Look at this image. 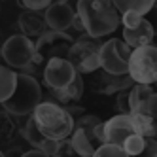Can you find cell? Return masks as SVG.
Returning <instances> with one entry per match:
<instances>
[{"instance_id":"10","label":"cell","mask_w":157,"mask_h":157,"mask_svg":"<svg viewBox=\"0 0 157 157\" xmlns=\"http://www.w3.org/2000/svg\"><path fill=\"white\" fill-rule=\"evenodd\" d=\"M46 21H48L49 30L66 32V30H70L76 25L78 12L68 2H64V0H61V2H53L49 6V10L46 12Z\"/></svg>"},{"instance_id":"25","label":"cell","mask_w":157,"mask_h":157,"mask_svg":"<svg viewBox=\"0 0 157 157\" xmlns=\"http://www.w3.org/2000/svg\"><path fill=\"white\" fill-rule=\"evenodd\" d=\"M129 91H121L116 98V108L123 116H131V95H129Z\"/></svg>"},{"instance_id":"19","label":"cell","mask_w":157,"mask_h":157,"mask_svg":"<svg viewBox=\"0 0 157 157\" xmlns=\"http://www.w3.org/2000/svg\"><path fill=\"white\" fill-rule=\"evenodd\" d=\"M17 80H19V74L13 68H10V66L0 68V102H6L13 95L17 87Z\"/></svg>"},{"instance_id":"22","label":"cell","mask_w":157,"mask_h":157,"mask_svg":"<svg viewBox=\"0 0 157 157\" xmlns=\"http://www.w3.org/2000/svg\"><path fill=\"white\" fill-rule=\"evenodd\" d=\"M100 123H104V121H100L97 116L83 114L82 117L76 119V129H82V131H85L87 134H91V136L95 138V131H97V127L100 125ZM98 144H100V142H98Z\"/></svg>"},{"instance_id":"5","label":"cell","mask_w":157,"mask_h":157,"mask_svg":"<svg viewBox=\"0 0 157 157\" xmlns=\"http://www.w3.org/2000/svg\"><path fill=\"white\" fill-rule=\"evenodd\" d=\"M2 59L6 66L27 74L36 64V42L23 34L10 36L2 46Z\"/></svg>"},{"instance_id":"18","label":"cell","mask_w":157,"mask_h":157,"mask_svg":"<svg viewBox=\"0 0 157 157\" xmlns=\"http://www.w3.org/2000/svg\"><path fill=\"white\" fill-rule=\"evenodd\" d=\"M114 6H116V10L121 15L127 13V12H132V13H138V15L146 17L151 12V8L155 6V2L153 0H116Z\"/></svg>"},{"instance_id":"8","label":"cell","mask_w":157,"mask_h":157,"mask_svg":"<svg viewBox=\"0 0 157 157\" xmlns=\"http://www.w3.org/2000/svg\"><path fill=\"white\" fill-rule=\"evenodd\" d=\"M132 49L121 38H110L100 48V68L108 74L125 76L129 74V61Z\"/></svg>"},{"instance_id":"12","label":"cell","mask_w":157,"mask_h":157,"mask_svg":"<svg viewBox=\"0 0 157 157\" xmlns=\"http://www.w3.org/2000/svg\"><path fill=\"white\" fill-rule=\"evenodd\" d=\"M134 132V127H132V121H131V116H123V114H117L112 119L104 121V138H106V144H114V146H123L125 140L129 136H132Z\"/></svg>"},{"instance_id":"15","label":"cell","mask_w":157,"mask_h":157,"mask_svg":"<svg viewBox=\"0 0 157 157\" xmlns=\"http://www.w3.org/2000/svg\"><path fill=\"white\" fill-rule=\"evenodd\" d=\"M83 87H85L83 85V78H82V74H78L76 80L68 87L61 89V91H51V95H53V98H55L57 104L68 108V106H74L78 100L83 97Z\"/></svg>"},{"instance_id":"31","label":"cell","mask_w":157,"mask_h":157,"mask_svg":"<svg viewBox=\"0 0 157 157\" xmlns=\"http://www.w3.org/2000/svg\"><path fill=\"white\" fill-rule=\"evenodd\" d=\"M146 21L151 25V29H153V32H155V36H157V4L151 8V12L146 15Z\"/></svg>"},{"instance_id":"26","label":"cell","mask_w":157,"mask_h":157,"mask_svg":"<svg viewBox=\"0 0 157 157\" xmlns=\"http://www.w3.org/2000/svg\"><path fill=\"white\" fill-rule=\"evenodd\" d=\"M13 132H15V123L12 119V114L2 110V136H4V140H10Z\"/></svg>"},{"instance_id":"23","label":"cell","mask_w":157,"mask_h":157,"mask_svg":"<svg viewBox=\"0 0 157 157\" xmlns=\"http://www.w3.org/2000/svg\"><path fill=\"white\" fill-rule=\"evenodd\" d=\"M93 157H129L125 153V150L121 146H114V144H102L100 148L95 151Z\"/></svg>"},{"instance_id":"3","label":"cell","mask_w":157,"mask_h":157,"mask_svg":"<svg viewBox=\"0 0 157 157\" xmlns=\"http://www.w3.org/2000/svg\"><path fill=\"white\" fill-rule=\"evenodd\" d=\"M44 102L42 100V87L38 80L30 74H19L17 87L13 95L10 97L6 102H2V108L15 117L21 116H32L34 110Z\"/></svg>"},{"instance_id":"2","label":"cell","mask_w":157,"mask_h":157,"mask_svg":"<svg viewBox=\"0 0 157 157\" xmlns=\"http://www.w3.org/2000/svg\"><path fill=\"white\" fill-rule=\"evenodd\" d=\"M32 117H34L38 129L46 134L48 138L57 140V142L68 140L72 136L74 129H76V119L70 116V112L64 106L53 102V100L42 102L34 110Z\"/></svg>"},{"instance_id":"24","label":"cell","mask_w":157,"mask_h":157,"mask_svg":"<svg viewBox=\"0 0 157 157\" xmlns=\"http://www.w3.org/2000/svg\"><path fill=\"white\" fill-rule=\"evenodd\" d=\"M51 4L53 2H49V0H23V2H19V6L25 8L27 12H42V13H46Z\"/></svg>"},{"instance_id":"6","label":"cell","mask_w":157,"mask_h":157,"mask_svg":"<svg viewBox=\"0 0 157 157\" xmlns=\"http://www.w3.org/2000/svg\"><path fill=\"white\" fill-rule=\"evenodd\" d=\"M100 48L102 44L87 34H82L76 40L68 53V61L78 74H95L100 70Z\"/></svg>"},{"instance_id":"32","label":"cell","mask_w":157,"mask_h":157,"mask_svg":"<svg viewBox=\"0 0 157 157\" xmlns=\"http://www.w3.org/2000/svg\"><path fill=\"white\" fill-rule=\"evenodd\" d=\"M27 151H23L21 148H12V150H8L2 153V157H23Z\"/></svg>"},{"instance_id":"4","label":"cell","mask_w":157,"mask_h":157,"mask_svg":"<svg viewBox=\"0 0 157 157\" xmlns=\"http://www.w3.org/2000/svg\"><path fill=\"white\" fill-rule=\"evenodd\" d=\"M76 40L68 34V32H55L48 30L38 42H36V64L27 72L30 76H34V70L40 64L46 66L53 59H68V53ZM25 74V72H23Z\"/></svg>"},{"instance_id":"28","label":"cell","mask_w":157,"mask_h":157,"mask_svg":"<svg viewBox=\"0 0 157 157\" xmlns=\"http://www.w3.org/2000/svg\"><path fill=\"white\" fill-rule=\"evenodd\" d=\"M140 112H142V114H148L153 119H157V91L144 102V106L140 108Z\"/></svg>"},{"instance_id":"9","label":"cell","mask_w":157,"mask_h":157,"mask_svg":"<svg viewBox=\"0 0 157 157\" xmlns=\"http://www.w3.org/2000/svg\"><path fill=\"white\" fill-rule=\"evenodd\" d=\"M76 68L72 66V63L68 59H53L44 66V83L49 91H61V89L68 87L74 80H76Z\"/></svg>"},{"instance_id":"33","label":"cell","mask_w":157,"mask_h":157,"mask_svg":"<svg viewBox=\"0 0 157 157\" xmlns=\"http://www.w3.org/2000/svg\"><path fill=\"white\" fill-rule=\"evenodd\" d=\"M23 157H49V155H46V153L40 151V150H29Z\"/></svg>"},{"instance_id":"17","label":"cell","mask_w":157,"mask_h":157,"mask_svg":"<svg viewBox=\"0 0 157 157\" xmlns=\"http://www.w3.org/2000/svg\"><path fill=\"white\" fill-rule=\"evenodd\" d=\"M131 121L134 132L140 134L142 138H157V119L150 117L148 114H142V112H134L131 114Z\"/></svg>"},{"instance_id":"29","label":"cell","mask_w":157,"mask_h":157,"mask_svg":"<svg viewBox=\"0 0 157 157\" xmlns=\"http://www.w3.org/2000/svg\"><path fill=\"white\" fill-rule=\"evenodd\" d=\"M55 157H82V155L74 150V146H72V142L68 138V140H63L61 142V148H59V151H57Z\"/></svg>"},{"instance_id":"27","label":"cell","mask_w":157,"mask_h":157,"mask_svg":"<svg viewBox=\"0 0 157 157\" xmlns=\"http://www.w3.org/2000/svg\"><path fill=\"white\" fill-rule=\"evenodd\" d=\"M142 15H138V13H132V12H127V13H123L121 15V25H123V29H134V27H138L140 23H142Z\"/></svg>"},{"instance_id":"16","label":"cell","mask_w":157,"mask_h":157,"mask_svg":"<svg viewBox=\"0 0 157 157\" xmlns=\"http://www.w3.org/2000/svg\"><path fill=\"white\" fill-rule=\"evenodd\" d=\"M70 142L74 146V150L80 153L82 157H93L95 151L100 148V144L97 138H93L91 134H87L85 131L82 129H74L72 136H70Z\"/></svg>"},{"instance_id":"30","label":"cell","mask_w":157,"mask_h":157,"mask_svg":"<svg viewBox=\"0 0 157 157\" xmlns=\"http://www.w3.org/2000/svg\"><path fill=\"white\" fill-rule=\"evenodd\" d=\"M140 157H157V138H148Z\"/></svg>"},{"instance_id":"14","label":"cell","mask_w":157,"mask_h":157,"mask_svg":"<svg viewBox=\"0 0 157 157\" xmlns=\"http://www.w3.org/2000/svg\"><path fill=\"white\" fill-rule=\"evenodd\" d=\"M155 38V32L151 29V25L146 21V17L142 19V23L134 29H123V42L127 44L131 49H140L146 46H151V40Z\"/></svg>"},{"instance_id":"7","label":"cell","mask_w":157,"mask_h":157,"mask_svg":"<svg viewBox=\"0 0 157 157\" xmlns=\"http://www.w3.org/2000/svg\"><path fill=\"white\" fill-rule=\"evenodd\" d=\"M129 76L134 83L153 85L157 83V46H146L132 49L129 61Z\"/></svg>"},{"instance_id":"11","label":"cell","mask_w":157,"mask_h":157,"mask_svg":"<svg viewBox=\"0 0 157 157\" xmlns=\"http://www.w3.org/2000/svg\"><path fill=\"white\" fill-rule=\"evenodd\" d=\"M93 89L100 95H119L121 91H129L134 85L132 78L129 74L125 76H116V74H108L102 68L97 70L93 74Z\"/></svg>"},{"instance_id":"13","label":"cell","mask_w":157,"mask_h":157,"mask_svg":"<svg viewBox=\"0 0 157 157\" xmlns=\"http://www.w3.org/2000/svg\"><path fill=\"white\" fill-rule=\"evenodd\" d=\"M19 29H21V34L30 38V40H40L46 32L49 30L48 27V21H46V13L42 12H25L19 15Z\"/></svg>"},{"instance_id":"1","label":"cell","mask_w":157,"mask_h":157,"mask_svg":"<svg viewBox=\"0 0 157 157\" xmlns=\"http://www.w3.org/2000/svg\"><path fill=\"white\" fill-rule=\"evenodd\" d=\"M76 12L85 34L95 40L112 34L121 25V13L110 0H80Z\"/></svg>"},{"instance_id":"20","label":"cell","mask_w":157,"mask_h":157,"mask_svg":"<svg viewBox=\"0 0 157 157\" xmlns=\"http://www.w3.org/2000/svg\"><path fill=\"white\" fill-rule=\"evenodd\" d=\"M153 87L151 85H140V83H134L131 87V114H134V112H140V108L144 106V102L148 100L151 95H153Z\"/></svg>"},{"instance_id":"21","label":"cell","mask_w":157,"mask_h":157,"mask_svg":"<svg viewBox=\"0 0 157 157\" xmlns=\"http://www.w3.org/2000/svg\"><path fill=\"white\" fill-rule=\"evenodd\" d=\"M121 148L125 150V153L129 157H140L144 148H146V138H142L140 134H132V136H129L125 140V144H123Z\"/></svg>"}]
</instances>
